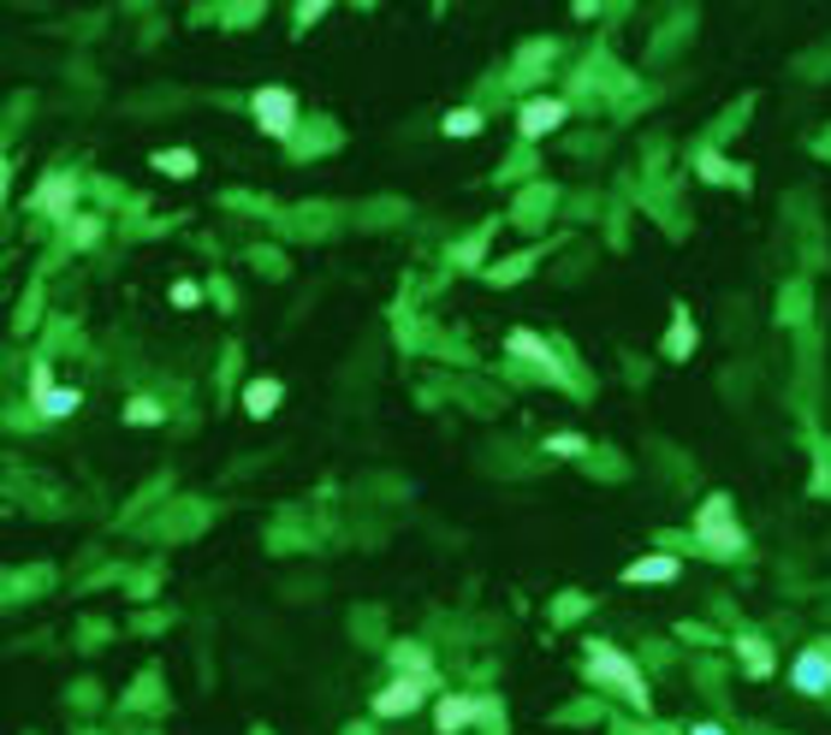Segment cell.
Segmentation results:
<instances>
[{"mask_svg": "<svg viewBox=\"0 0 831 735\" xmlns=\"http://www.w3.org/2000/svg\"><path fill=\"white\" fill-rule=\"evenodd\" d=\"M66 244H72V249L102 244V220H95V214H72V220H66Z\"/></svg>", "mask_w": 831, "mask_h": 735, "instance_id": "obj_15", "label": "cell"}, {"mask_svg": "<svg viewBox=\"0 0 831 735\" xmlns=\"http://www.w3.org/2000/svg\"><path fill=\"white\" fill-rule=\"evenodd\" d=\"M482 107H458V113H446V137H475L482 131Z\"/></svg>", "mask_w": 831, "mask_h": 735, "instance_id": "obj_17", "label": "cell"}, {"mask_svg": "<svg viewBox=\"0 0 831 735\" xmlns=\"http://www.w3.org/2000/svg\"><path fill=\"white\" fill-rule=\"evenodd\" d=\"M665 350H672L677 362H683L689 350H695V326H689V314H683V309H677V326H672V345H665Z\"/></svg>", "mask_w": 831, "mask_h": 735, "instance_id": "obj_19", "label": "cell"}, {"mask_svg": "<svg viewBox=\"0 0 831 735\" xmlns=\"http://www.w3.org/2000/svg\"><path fill=\"white\" fill-rule=\"evenodd\" d=\"M36 415H42V422H60V415H72L84 403V391L78 386H54V391H36Z\"/></svg>", "mask_w": 831, "mask_h": 735, "instance_id": "obj_12", "label": "cell"}, {"mask_svg": "<svg viewBox=\"0 0 831 735\" xmlns=\"http://www.w3.org/2000/svg\"><path fill=\"white\" fill-rule=\"evenodd\" d=\"M427 688H434V676H393L381 694L369 700V712L374 718H410L416 706L427 700Z\"/></svg>", "mask_w": 831, "mask_h": 735, "instance_id": "obj_5", "label": "cell"}, {"mask_svg": "<svg viewBox=\"0 0 831 735\" xmlns=\"http://www.w3.org/2000/svg\"><path fill=\"white\" fill-rule=\"evenodd\" d=\"M695 552L725 557V564L749 552V534H742V523H737V511H730L725 492H713V499L695 511Z\"/></svg>", "mask_w": 831, "mask_h": 735, "instance_id": "obj_2", "label": "cell"}, {"mask_svg": "<svg viewBox=\"0 0 831 735\" xmlns=\"http://www.w3.org/2000/svg\"><path fill=\"white\" fill-rule=\"evenodd\" d=\"M677 576H683V557L677 552H648V557H636V564L624 569L629 588H660V581H677Z\"/></svg>", "mask_w": 831, "mask_h": 735, "instance_id": "obj_9", "label": "cell"}, {"mask_svg": "<svg viewBox=\"0 0 831 735\" xmlns=\"http://www.w3.org/2000/svg\"><path fill=\"white\" fill-rule=\"evenodd\" d=\"M250 113H256V125L268 137H280V143L297 131V95L280 90V83H261V90L250 95Z\"/></svg>", "mask_w": 831, "mask_h": 735, "instance_id": "obj_3", "label": "cell"}, {"mask_svg": "<svg viewBox=\"0 0 831 735\" xmlns=\"http://www.w3.org/2000/svg\"><path fill=\"white\" fill-rule=\"evenodd\" d=\"M280 398H285L280 379H250V386H244V415H250V422H268V415L280 410Z\"/></svg>", "mask_w": 831, "mask_h": 735, "instance_id": "obj_11", "label": "cell"}, {"mask_svg": "<svg viewBox=\"0 0 831 735\" xmlns=\"http://www.w3.org/2000/svg\"><path fill=\"white\" fill-rule=\"evenodd\" d=\"M482 712H487V706L475 700V694H446V700L434 706V730L439 735H458V730H470Z\"/></svg>", "mask_w": 831, "mask_h": 735, "instance_id": "obj_10", "label": "cell"}, {"mask_svg": "<svg viewBox=\"0 0 831 735\" xmlns=\"http://www.w3.org/2000/svg\"><path fill=\"white\" fill-rule=\"evenodd\" d=\"M161 415H167V410H161L155 398H131V403H125V422H131V427H155Z\"/></svg>", "mask_w": 831, "mask_h": 735, "instance_id": "obj_18", "label": "cell"}, {"mask_svg": "<svg viewBox=\"0 0 831 735\" xmlns=\"http://www.w3.org/2000/svg\"><path fill=\"white\" fill-rule=\"evenodd\" d=\"M695 167H701V179H713V184H719V179H737V172H730V167H725L719 155H701Z\"/></svg>", "mask_w": 831, "mask_h": 735, "instance_id": "obj_22", "label": "cell"}, {"mask_svg": "<svg viewBox=\"0 0 831 735\" xmlns=\"http://www.w3.org/2000/svg\"><path fill=\"white\" fill-rule=\"evenodd\" d=\"M564 119H571V101H559V95H528L523 107H517V137H523V143H540V137H552Z\"/></svg>", "mask_w": 831, "mask_h": 735, "instance_id": "obj_4", "label": "cell"}, {"mask_svg": "<svg viewBox=\"0 0 831 735\" xmlns=\"http://www.w3.org/2000/svg\"><path fill=\"white\" fill-rule=\"evenodd\" d=\"M689 735H725L719 724H695V730H689Z\"/></svg>", "mask_w": 831, "mask_h": 735, "instance_id": "obj_23", "label": "cell"}, {"mask_svg": "<svg viewBox=\"0 0 831 735\" xmlns=\"http://www.w3.org/2000/svg\"><path fill=\"white\" fill-rule=\"evenodd\" d=\"M737 653H742V670H749V676H772V646H766L760 635H749V629H742Z\"/></svg>", "mask_w": 831, "mask_h": 735, "instance_id": "obj_14", "label": "cell"}, {"mask_svg": "<svg viewBox=\"0 0 831 735\" xmlns=\"http://www.w3.org/2000/svg\"><path fill=\"white\" fill-rule=\"evenodd\" d=\"M506 350H511V357H517V362H535V368H540V374H547V379H564V362H559V350H552V345H547V338H540V333H528V326H517V333L506 338Z\"/></svg>", "mask_w": 831, "mask_h": 735, "instance_id": "obj_7", "label": "cell"}, {"mask_svg": "<svg viewBox=\"0 0 831 735\" xmlns=\"http://www.w3.org/2000/svg\"><path fill=\"white\" fill-rule=\"evenodd\" d=\"M790 682H796V694H831V653L826 646H808V653H796V665H790Z\"/></svg>", "mask_w": 831, "mask_h": 735, "instance_id": "obj_8", "label": "cell"}, {"mask_svg": "<svg viewBox=\"0 0 831 735\" xmlns=\"http://www.w3.org/2000/svg\"><path fill=\"white\" fill-rule=\"evenodd\" d=\"M72 196H78V172H48L30 190V208L48 214V220H72Z\"/></svg>", "mask_w": 831, "mask_h": 735, "instance_id": "obj_6", "label": "cell"}, {"mask_svg": "<svg viewBox=\"0 0 831 735\" xmlns=\"http://www.w3.org/2000/svg\"><path fill=\"white\" fill-rule=\"evenodd\" d=\"M547 457H588V439L583 434H552L547 439Z\"/></svg>", "mask_w": 831, "mask_h": 735, "instance_id": "obj_20", "label": "cell"}, {"mask_svg": "<svg viewBox=\"0 0 831 735\" xmlns=\"http://www.w3.org/2000/svg\"><path fill=\"white\" fill-rule=\"evenodd\" d=\"M172 302H179V309H196V302H203V285H196V279H179V285H172Z\"/></svg>", "mask_w": 831, "mask_h": 735, "instance_id": "obj_21", "label": "cell"}, {"mask_svg": "<svg viewBox=\"0 0 831 735\" xmlns=\"http://www.w3.org/2000/svg\"><path fill=\"white\" fill-rule=\"evenodd\" d=\"M155 172H167V179H191V172H196V155H191V149H161V155H155Z\"/></svg>", "mask_w": 831, "mask_h": 735, "instance_id": "obj_16", "label": "cell"}, {"mask_svg": "<svg viewBox=\"0 0 831 735\" xmlns=\"http://www.w3.org/2000/svg\"><path fill=\"white\" fill-rule=\"evenodd\" d=\"M583 676L595 682V688L618 694L624 706H636V712H653V688L648 676H641V665L624 653V646L612 641H588V658H583Z\"/></svg>", "mask_w": 831, "mask_h": 735, "instance_id": "obj_1", "label": "cell"}, {"mask_svg": "<svg viewBox=\"0 0 831 735\" xmlns=\"http://www.w3.org/2000/svg\"><path fill=\"white\" fill-rule=\"evenodd\" d=\"M393 670H398V676H434V653L416 646V641H398L393 646Z\"/></svg>", "mask_w": 831, "mask_h": 735, "instance_id": "obj_13", "label": "cell"}]
</instances>
